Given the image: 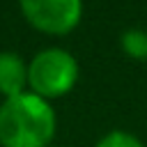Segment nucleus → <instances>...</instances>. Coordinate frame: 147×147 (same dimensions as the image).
Masks as SVG:
<instances>
[{
  "label": "nucleus",
  "instance_id": "obj_1",
  "mask_svg": "<svg viewBox=\"0 0 147 147\" xmlns=\"http://www.w3.org/2000/svg\"><path fill=\"white\" fill-rule=\"evenodd\" d=\"M57 117L51 101L23 92L0 103L2 147H48L55 138Z\"/></svg>",
  "mask_w": 147,
  "mask_h": 147
},
{
  "label": "nucleus",
  "instance_id": "obj_2",
  "mask_svg": "<svg viewBox=\"0 0 147 147\" xmlns=\"http://www.w3.org/2000/svg\"><path fill=\"white\" fill-rule=\"evenodd\" d=\"M78 83L76 57L57 46L39 51L28 62V87L32 94L51 101L69 94Z\"/></svg>",
  "mask_w": 147,
  "mask_h": 147
},
{
  "label": "nucleus",
  "instance_id": "obj_3",
  "mask_svg": "<svg viewBox=\"0 0 147 147\" xmlns=\"http://www.w3.org/2000/svg\"><path fill=\"white\" fill-rule=\"evenodd\" d=\"M23 18L44 34H69L83 16V0H18Z\"/></svg>",
  "mask_w": 147,
  "mask_h": 147
},
{
  "label": "nucleus",
  "instance_id": "obj_4",
  "mask_svg": "<svg viewBox=\"0 0 147 147\" xmlns=\"http://www.w3.org/2000/svg\"><path fill=\"white\" fill-rule=\"evenodd\" d=\"M28 87V64L14 51H0V94L5 99L23 94Z\"/></svg>",
  "mask_w": 147,
  "mask_h": 147
},
{
  "label": "nucleus",
  "instance_id": "obj_5",
  "mask_svg": "<svg viewBox=\"0 0 147 147\" xmlns=\"http://www.w3.org/2000/svg\"><path fill=\"white\" fill-rule=\"evenodd\" d=\"M119 46L131 60H138V62L147 60V32L145 30H140V28L124 30L119 37Z\"/></svg>",
  "mask_w": 147,
  "mask_h": 147
},
{
  "label": "nucleus",
  "instance_id": "obj_6",
  "mask_svg": "<svg viewBox=\"0 0 147 147\" xmlns=\"http://www.w3.org/2000/svg\"><path fill=\"white\" fill-rule=\"evenodd\" d=\"M94 147H145V145H142V140H138V136L115 129V131L106 133Z\"/></svg>",
  "mask_w": 147,
  "mask_h": 147
}]
</instances>
